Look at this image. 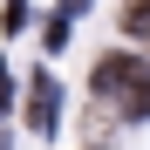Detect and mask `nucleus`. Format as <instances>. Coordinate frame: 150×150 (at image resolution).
<instances>
[]
</instances>
